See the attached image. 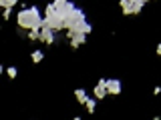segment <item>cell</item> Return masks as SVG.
<instances>
[{"label": "cell", "instance_id": "cell-3", "mask_svg": "<svg viewBox=\"0 0 161 120\" xmlns=\"http://www.w3.org/2000/svg\"><path fill=\"white\" fill-rule=\"evenodd\" d=\"M121 90H123V84H121L119 78H107V92H109V96H117V94H121Z\"/></svg>", "mask_w": 161, "mask_h": 120}, {"label": "cell", "instance_id": "cell-4", "mask_svg": "<svg viewBox=\"0 0 161 120\" xmlns=\"http://www.w3.org/2000/svg\"><path fill=\"white\" fill-rule=\"evenodd\" d=\"M40 42H44V44H53L54 42V30L47 26V24H42V28H40Z\"/></svg>", "mask_w": 161, "mask_h": 120}, {"label": "cell", "instance_id": "cell-1", "mask_svg": "<svg viewBox=\"0 0 161 120\" xmlns=\"http://www.w3.org/2000/svg\"><path fill=\"white\" fill-rule=\"evenodd\" d=\"M42 20H44V16H40V10L36 6L22 8L16 14L18 26L24 28V30H40V28H42Z\"/></svg>", "mask_w": 161, "mask_h": 120}, {"label": "cell", "instance_id": "cell-12", "mask_svg": "<svg viewBox=\"0 0 161 120\" xmlns=\"http://www.w3.org/2000/svg\"><path fill=\"white\" fill-rule=\"evenodd\" d=\"M85 106H87V112L93 114V112H95V106H97V98H87Z\"/></svg>", "mask_w": 161, "mask_h": 120}, {"label": "cell", "instance_id": "cell-6", "mask_svg": "<svg viewBox=\"0 0 161 120\" xmlns=\"http://www.w3.org/2000/svg\"><path fill=\"white\" fill-rule=\"evenodd\" d=\"M85 42H87V34L77 32L73 38H70V48H75V50H77V48L80 46V44H85Z\"/></svg>", "mask_w": 161, "mask_h": 120}, {"label": "cell", "instance_id": "cell-11", "mask_svg": "<svg viewBox=\"0 0 161 120\" xmlns=\"http://www.w3.org/2000/svg\"><path fill=\"white\" fill-rule=\"evenodd\" d=\"M69 2H70V0H54L53 6H54V10H57V12H60V10H64V6H67Z\"/></svg>", "mask_w": 161, "mask_h": 120}, {"label": "cell", "instance_id": "cell-16", "mask_svg": "<svg viewBox=\"0 0 161 120\" xmlns=\"http://www.w3.org/2000/svg\"><path fill=\"white\" fill-rule=\"evenodd\" d=\"M157 56H161V44L157 46Z\"/></svg>", "mask_w": 161, "mask_h": 120}, {"label": "cell", "instance_id": "cell-2", "mask_svg": "<svg viewBox=\"0 0 161 120\" xmlns=\"http://www.w3.org/2000/svg\"><path fill=\"white\" fill-rule=\"evenodd\" d=\"M80 20H87V18H85V12H83L80 8H75L70 14H67V16L63 18V22H64V30H69V28L77 26Z\"/></svg>", "mask_w": 161, "mask_h": 120}, {"label": "cell", "instance_id": "cell-8", "mask_svg": "<svg viewBox=\"0 0 161 120\" xmlns=\"http://www.w3.org/2000/svg\"><path fill=\"white\" fill-rule=\"evenodd\" d=\"M75 96H77V102L79 104H85V102H87V92H85V90L83 88H77V90H75Z\"/></svg>", "mask_w": 161, "mask_h": 120}, {"label": "cell", "instance_id": "cell-15", "mask_svg": "<svg viewBox=\"0 0 161 120\" xmlns=\"http://www.w3.org/2000/svg\"><path fill=\"white\" fill-rule=\"evenodd\" d=\"M10 10H12V8H4V20L10 18Z\"/></svg>", "mask_w": 161, "mask_h": 120}, {"label": "cell", "instance_id": "cell-5", "mask_svg": "<svg viewBox=\"0 0 161 120\" xmlns=\"http://www.w3.org/2000/svg\"><path fill=\"white\" fill-rule=\"evenodd\" d=\"M93 92H95V98L97 100H103L105 96H109V92H107V78H101Z\"/></svg>", "mask_w": 161, "mask_h": 120}, {"label": "cell", "instance_id": "cell-13", "mask_svg": "<svg viewBox=\"0 0 161 120\" xmlns=\"http://www.w3.org/2000/svg\"><path fill=\"white\" fill-rule=\"evenodd\" d=\"M16 2H18V0H0V6H2V8H14Z\"/></svg>", "mask_w": 161, "mask_h": 120}, {"label": "cell", "instance_id": "cell-10", "mask_svg": "<svg viewBox=\"0 0 161 120\" xmlns=\"http://www.w3.org/2000/svg\"><path fill=\"white\" fill-rule=\"evenodd\" d=\"M30 58H32V62H34V64H38V62H42L44 52H42V50H34V52L30 54Z\"/></svg>", "mask_w": 161, "mask_h": 120}, {"label": "cell", "instance_id": "cell-7", "mask_svg": "<svg viewBox=\"0 0 161 120\" xmlns=\"http://www.w3.org/2000/svg\"><path fill=\"white\" fill-rule=\"evenodd\" d=\"M131 4H133L131 0H119V6H121L125 16H131Z\"/></svg>", "mask_w": 161, "mask_h": 120}, {"label": "cell", "instance_id": "cell-14", "mask_svg": "<svg viewBox=\"0 0 161 120\" xmlns=\"http://www.w3.org/2000/svg\"><path fill=\"white\" fill-rule=\"evenodd\" d=\"M6 74L10 78H16V74H18V70H16V66H10L8 70H6Z\"/></svg>", "mask_w": 161, "mask_h": 120}, {"label": "cell", "instance_id": "cell-17", "mask_svg": "<svg viewBox=\"0 0 161 120\" xmlns=\"http://www.w3.org/2000/svg\"><path fill=\"white\" fill-rule=\"evenodd\" d=\"M137 2H141V4H145V2H149V0H137Z\"/></svg>", "mask_w": 161, "mask_h": 120}, {"label": "cell", "instance_id": "cell-9", "mask_svg": "<svg viewBox=\"0 0 161 120\" xmlns=\"http://www.w3.org/2000/svg\"><path fill=\"white\" fill-rule=\"evenodd\" d=\"M143 6H145V4H141V2H137V0H135V2L131 4V16H137L141 10H143Z\"/></svg>", "mask_w": 161, "mask_h": 120}]
</instances>
